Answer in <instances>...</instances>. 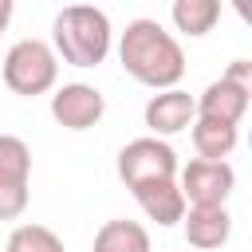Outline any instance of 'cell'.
Wrapping results in <instances>:
<instances>
[{"instance_id": "4fadbf2b", "label": "cell", "mask_w": 252, "mask_h": 252, "mask_svg": "<svg viewBox=\"0 0 252 252\" xmlns=\"http://www.w3.org/2000/svg\"><path fill=\"white\" fill-rule=\"evenodd\" d=\"M169 16H173V28L181 32V35H209L213 28H217V20H220V0H173V8H169Z\"/></svg>"}, {"instance_id": "277c9868", "label": "cell", "mask_w": 252, "mask_h": 252, "mask_svg": "<svg viewBox=\"0 0 252 252\" xmlns=\"http://www.w3.org/2000/svg\"><path fill=\"white\" fill-rule=\"evenodd\" d=\"M118 177L126 181V189L146 181H169L177 177V154L165 138H134L118 150Z\"/></svg>"}, {"instance_id": "9c48e42d", "label": "cell", "mask_w": 252, "mask_h": 252, "mask_svg": "<svg viewBox=\"0 0 252 252\" xmlns=\"http://www.w3.org/2000/svg\"><path fill=\"white\" fill-rule=\"evenodd\" d=\"M248 87H240V83H228L224 75L217 79V83H209L205 91H201V98H193L197 102V118H213V122H228V126H240V118L248 114Z\"/></svg>"}, {"instance_id": "6da1fadb", "label": "cell", "mask_w": 252, "mask_h": 252, "mask_svg": "<svg viewBox=\"0 0 252 252\" xmlns=\"http://www.w3.org/2000/svg\"><path fill=\"white\" fill-rule=\"evenodd\" d=\"M118 59L130 79L154 91H169L185 75V51L181 43L158 24V20H130L122 39H118Z\"/></svg>"}, {"instance_id": "ba28073f", "label": "cell", "mask_w": 252, "mask_h": 252, "mask_svg": "<svg viewBox=\"0 0 252 252\" xmlns=\"http://www.w3.org/2000/svg\"><path fill=\"white\" fill-rule=\"evenodd\" d=\"M197 118V102L189 91L181 87H169V91H158L150 102H146V126L154 138H169V134H181L185 126H193Z\"/></svg>"}, {"instance_id": "5bb4252c", "label": "cell", "mask_w": 252, "mask_h": 252, "mask_svg": "<svg viewBox=\"0 0 252 252\" xmlns=\"http://www.w3.org/2000/svg\"><path fill=\"white\" fill-rule=\"evenodd\" d=\"M91 252H150V232L138 220H106L94 232Z\"/></svg>"}, {"instance_id": "30bf717a", "label": "cell", "mask_w": 252, "mask_h": 252, "mask_svg": "<svg viewBox=\"0 0 252 252\" xmlns=\"http://www.w3.org/2000/svg\"><path fill=\"white\" fill-rule=\"evenodd\" d=\"M181 224H185V240L201 252L220 248L232 232V217H228L224 205H185Z\"/></svg>"}, {"instance_id": "5b68a950", "label": "cell", "mask_w": 252, "mask_h": 252, "mask_svg": "<svg viewBox=\"0 0 252 252\" xmlns=\"http://www.w3.org/2000/svg\"><path fill=\"white\" fill-rule=\"evenodd\" d=\"M32 150L16 134H0V220H16L28 209Z\"/></svg>"}, {"instance_id": "e0dca14e", "label": "cell", "mask_w": 252, "mask_h": 252, "mask_svg": "<svg viewBox=\"0 0 252 252\" xmlns=\"http://www.w3.org/2000/svg\"><path fill=\"white\" fill-rule=\"evenodd\" d=\"M8 20H12V0H0V35H4Z\"/></svg>"}, {"instance_id": "52a82bcc", "label": "cell", "mask_w": 252, "mask_h": 252, "mask_svg": "<svg viewBox=\"0 0 252 252\" xmlns=\"http://www.w3.org/2000/svg\"><path fill=\"white\" fill-rule=\"evenodd\" d=\"M102 114H106V98L91 83H63L51 94V118L63 130H91L98 126Z\"/></svg>"}, {"instance_id": "8992f818", "label": "cell", "mask_w": 252, "mask_h": 252, "mask_svg": "<svg viewBox=\"0 0 252 252\" xmlns=\"http://www.w3.org/2000/svg\"><path fill=\"white\" fill-rule=\"evenodd\" d=\"M177 173H181L177 189H181L185 205H224L228 193H232V185H236V173H232L228 161L193 158V161H189L185 169H177Z\"/></svg>"}, {"instance_id": "ac0fdd59", "label": "cell", "mask_w": 252, "mask_h": 252, "mask_svg": "<svg viewBox=\"0 0 252 252\" xmlns=\"http://www.w3.org/2000/svg\"><path fill=\"white\" fill-rule=\"evenodd\" d=\"M232 8H236V16H240V20H248V16H252V0H232Z\"/></svg>"}, {"instance_id": "7a4b0ae2", "label": "cell", "mask_w": 252, "mask_h": 252, "mask_svg": "<svg viewBox=\"0 0 252 252\" xmlns=\"http://www.w3.org/2000/svg\"><path fill=\"white\" fill-rule=\"evenodd\" d=\"M110 20L94 4H67L51 24V51L71 67H98L110 55Z\"/></svg>"}, {"instance_id": "7c38bea8", "label": "cell", "mask_w": 252, "mask_h": 252, "mask_svg": "<svg viewBox=\"0 0 252 252\" xmlns=\"http://www.w3.org/2000/svg\"><path fill=\"white\" fill-rule=\"evenodd\" d=\"M236 126L228 122H213V118H193V150L205 161H224L236 150Z\"/></svg>"}, {"instance_id": "3957f363", "label": "cell", "mask_w": 252, "mask_h": 252, "mask_svg": "<svg viewBox=\"0 0 252 252\" xmlns=\"http://www.w3.org/2000/svg\"><path fill=\"white\" fill-rule=\"evenodd\" d=\"M0 75H4V87L12 94H43L55 87L59 79V59L51 51V43L43 39H20L8 47V55L0 59Z\"/></svg>"}, {"instance_id": "8fae6325", "label": "cell", "mask_w": 252, "mask_h": 252, "mask_svg": "<svg viewBox=\"0 0 252 252\" xmlns=\"http://www.w3.org/2000/svg\"><path fill=\"white\" fill-rule=\"evenodd\" d=\"M134 201L142 205V213L158 224H177L185 217V197L177 189V177L169 181H146V185H134Z\"/></svg>"}, {"instance_id": "9a60e30c", "label": "cell", "mask_w": 252, "mask_h": 252, "mask_svg": "<svg viewBox=\"0 0 252 252\" xmlns=\"http://www.w3.org/2000/svg\"><path fill=\"white\" fill-rule=\"evenodd\" d=\"M4 252H67V248L47 224H16Z\"/></svg>"}, {"instance_id": "2e32d148", "label": "cell", "mask_w": 252, "mask_h": 252, "mask_svg": "<svg viewBox=\"0 0 252 252\" xmlns=\"http://www.w3.org/2000/svg\"><path fill=\"white\" fill-rule=\"evenodd\" d=\"M224 79H228V83H240V87L252 91V63H248V59H232V67L224 71Z\"/></svg>"}]
</instances>
